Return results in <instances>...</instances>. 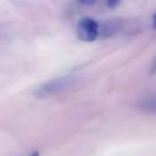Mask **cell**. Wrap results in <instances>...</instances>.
Masks as SVG:
<instances>
[{
  "mask_svg": "<svg viewBox=\"0 0 156 156\" xmlns=\"http://www.w3.org/2000/svg\"><path fill=\"white\" fill-rule=\"evenodd\" d=\"M76 33L80 41L93 42L100 34V25L93 18L85 17L78 23Z\"/></svg>",
  "mask_w": 156,
  "mask_h": 156,
  "instance_id": "1",
  "label": "cell"
},
{
  "mask_svg": "<svg viewBox=\"0 0 156 156\" xmlns=\"http://www.w3.org/2000/svg\"><path fill=\"white\" fill-rule=\"evenodd\" d=\"M30 156H40V154H39V152H33Z\"/></svg>",
  "mask_w": 156,
  "mask_h": 156,
  "instance_id": "7",
  "label": "cell"
},
{
  "mask_svg": "<svg viewBox=\"0 0 156 156\" xmlns=\"http://www.w3.org/2000/svg\"><path fill=\"white\" fill-rule=\"evenodd\" d=\"M74 78L73 77H61L57 78L45 85L41 86L40 89L37 90V95L39 96H48L52 95L55 93H58L59 91L69 87L73 83Z\"/></svg>",
  "mask_w": 156,
  "mask_h": 156,
  "instance_id": "2",
  "label": "cell"
},
{
  "mask_svg": "<svg viewBox=\"0 0 156 156\" xmlns=\"http://www.w3.org/2000/svg\"><path fill=\"white\" fill-rule=\"evenodd\" d=\"M152 26H153L154 29H156V13L153 15V18H152Z\"/></svg>",
  "mask_w": 156,
  "mask_h": 156,
  "instance_id": "5",
  "label": "cell"
},
{
  "mask_svg": "<svg viewBox=\"0 0 156 156\" xmlns=\"http://www.w3.org/2000/svg\"><path fill=\"white\" fill-rule=\"evenodd\" d=\"M143 108L147 111H151V112L156 113V95L147 98V100L143 103Z\"/></svg>",
  "mask_w": 156,
  "mask_h": 156,
  "instance_id": "3",
  "label": "cell"
},
{
  "mask_svg": "<svg viewBox=\"0 0 156 156\" xmlns=\"http://www.w3.org/2000/svg\"><path fill=\"white\" fill-rule=\"evenodd\" d=\"M152 71L156 72V59H155V61H154V63H153V67H152Z\"/></svg>",
  "mask_w": 156,
  "mask_h": 156,
  "instance_id": "6",
  "label": "cell"
},
{
  "mask_svg": "<svg viewBox=\"0 0 156 156\" xmlns=\"http://www.w3.org/2000/svg\"><path fill=\"white\" fill-rule=\"evenodd\" d=\"M107 5H108L109 7H111V8H115V5H119V2H118V1H110V2H107Z\"/></svg>",
  "mask_w": 156,
  "mask_h": 156,
  "instance_id": "4",
  "label": "cell"
}]
</instances>
